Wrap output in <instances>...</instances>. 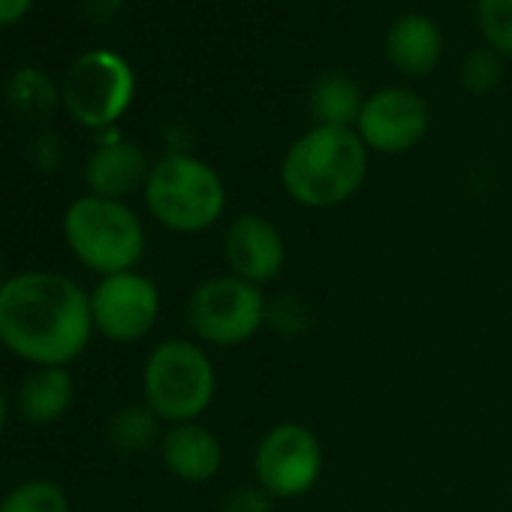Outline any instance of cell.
Wrapping results in <instances>:
<instances>
[{
    "label": "cell",
    "instance_id": "cell-1",
    "mask_svg": "<svg viewBox=\"0 0 512 512\" xmlns=\"http://www.w3.org/2000/svg\"><path fill=\"white\" fill-rule=\"evenodd\" d=\"M94 335L91 293L58 272H22L0 287V344L34 368H67Z\"/></svg>",
    "mask_w": 512,
    "mask_h": 512
},
{
    "label": "cell",
    "instance_id": "cell-2",
    "mask_svg": "<svg viewBox=\"0 0 512 512\" xmlns=\"http://www.w3.org/2000/svg\"><path fill=\"white\" fill-rule=\"evenodd\" d=\"M368 163L371 151L353 127L317 124L284 154L281 184L305 208H335L362 190Z\"/></svg>",
    "mask_w": 512,
    "mask_h": 512
},
{
    "label": "cell",
    "instance_id": "cell-3",
    "mask_svg": "<svg viewBox=\"0 0 512 512\" xmlns=\"http://www.w3.org/2000/svg\"><path fill=\"white\" fill-rule=\"evenodd\" d=\"M64 241L73 256L100 278L133 272L145 256V223L121 199L79 196L64 211Z\"/></svg>",
    "mask_w": 512,
    "mask_h": 512
},
{
    "label": "cell",
    "instance_id": "cell-4",
    "mask_svg": "<svg viewBox=\"0 0 512 512\" xmlns=\"http://www.w3.org/2000/svg\"><path fill=\"white\" fill-rule=\"evenodd\" d=\"M148 214L181 235L211 229L226 211V184L214 166L193 154H166L145 181Z\"/></svg>",
    "mask_w": 512,
    "mask_h": 512
},
{
    "label": "cell",
    "instance_id": "cell-5",
    "mask_svg": "<svg viewBox=\"0 0 512 512\" xmlns=\"http://www.w3.org/2000/svg\"><path fill=\"white\" fill-rule=\"evenodd\" d=\"M142 392L160 422H196L217 395V371L196 341L166 338L145 359Z\"/></svg>",
    "mask_w": 512,
    "mask_h": 512
},
{
    "label": "cell",
    "instance_id": "cell-6",
    "mask_svg": "<svg viewBox=\"0 0 512 512\" xmlns=\"http://www.w3.org/2000/svg\"><path fill=\"white\" fill-rule=\"evenodd\" d=\"M266 311L269 302L260 287L238 275H223L190 293L187 326L202 344L238 347L266 326Z\"/></svg>",
    "mask_w": 512,
    "mask_h": 512
},
{
    "label": "cell",
    "instance_id": "cell-7",
    "mask_svg": "<svg viewBox=\"0 0 512 512\" xmlns=\"http://www.w3.org/2000/svg\"><path fill=\"white\" fill-rule=\"evenodd\" d=\"M61 97L73 121L88 130H109L136 97V73L118 52L94 49L73 61Z\"/></svg>",
    "mask_w": 512,
    "mask_h": 512
},
{
    "label": "cell",
    "instance_id": "cell-8",
    "mask_svg": "<svg viewBox=\"0 0 512 512\" xmlns=\"http://www.w3.org/2000/svg\"><path fill=\"white\" fill-rule=\"evenodd\" d=\"M256 485L272 497H302L323 476V443L302 422L269 428L253 452Z\"/></svg>",
    "mask_w": 512,
    "mask_h": 512
},
{
    "label": "cell",
    "instance_id": "cell-9",
    "mask_svg": "<svg viewBox=\"0 0 512 512\" xmlns=\"http://www.w3.org/2000/svg\"><path fill=\"white\" fill-rule=\"evenodd\" d=\"M91 317L94 332L115 344L142 341L160 317V290L136 269L106 275L91 290Z\"/></svg>",
    "mask_w": 512,
    "mask_h": 512
},
{
    "label": "cell",
    "instance_id": "cell-10",
    "mask_svg": "<svg viewBox=\"0 0 512 512\" xmlns=\"http://www.w3.org/2000/svg\"><path fill=\"white\" fill-rule=\"evenodd\" d=\"M368 151L407 154L428 133V106L413 88H380L365 97L362 115L353 127Z\"/></svg>",
    "mask_w": 512,
    "mask_h": 512
},
{
    "label": "cell",
    "instance_id": "cell-11",
    "mask_svg": "<svg viewBox=\"0 0 512 512\" xmlns=\"http://www.w3.org/2000/svg\"><path fill=\"white\" fill-rule=\"evenodd\" d=\"M223 253L232 275L263 287L287 266V241L263 214H238L223 235Z\"/></svg>",
    "mask_w": 512,
    "mask_h": 512
},
{
    "label": "cell",
    "instance_id": "cell-12",
    "mask_svg": "<svg viewBox=\"0 0 512 512\" xmlns=\"http://www.w3.org/2000/svg\"><path fill=\"white\" fill-rule=\"evenodd\" d=\"M100 133L103 136L85 163V184L94 196L124 202V196L145 190V181L154 163H148V154L142 145L121 139L112 127Z\"/></svg>",
    "mask_w": 512,
    "mask_h": 512
},
{
    "label": "cell",
    "instance_id": "cell-13",
    "mask_svg": "<svg viewBox=\"0 0 512 512\" xmlns=\"http://www.w3.org/2000/svg\"><path fill=\"white\" fill-rule=\"evenodd\" d=\"M163 464L184 482H208L223 464V446L217 434L199 422L172 425L160 440Z\"/></svg>",
    "mask_w": 512,
    "mask_h": 512
},
{
    "label": "cell",
    "instance_id": "cell-14",
    "mask_svg": "<svg viewBox=\"0 0 512 512\" xmlns=\"http://www.w3.org/2000/svg\"><path fill=\"white\" fill-rule=\"evenodd\" d=\"M386 58L404 76H428L443 58V31L425 13H404L386 34Z\"/></svg>",
    "mask_w": 512,
    "mask_h": 512
},
{
    "label": "cell",
    "instance_id": "cell-15",
    "mask_svg": "<svg viewBox=\"0 0 512 512\" xmlns=\"http://www.w3.org/2000/svg\"><path fill=\"white\" fill-rule=\"evenodd\" d=\"M73 398L76 383L67 368H34L19 386V413L31 425H49L64 419Z\"/></svg>",
    "mask_w": 512,
    "mask_h": 512
},
{
    "label": "cell",
    "instance_id": "cell-16",
    "mask_svg": "<svg viewBox=\"0 0 512 512\" xmlns=\"http://www.w3.org/2000/svg\"><path fill=\"white\" fill-rule=\"evenodd\" d=\"M362 106H365V97H362L359 85L344 73H329V76L317 79L311 88V112H314L317 124L356 127Z\"/></svg>",
    "mask_w": 512,
    "mask_h": 512
},
{
    "label": "cell",
    "instance_id": "cell-17",
    "mask_svg": "<svg viewBox=\"0 0 512 512\" xmlns=\"http://www.w3.org/2000/svg\"><path fill=\"white\" fill-rule=\"evenodd\" d=\"M7 97H10V106L25 118H49L55 112L58 100H61L55 82L37 67L16 70L13 79H10Z\"/></svg>",
    "mask_w": 512,
    "mask_h": 512
},
{
    "label": "cell",
    "instance_id": "cell-18",
    "mask_svg": "<svg viewBox=\"0 0 512 512\" xmlns=\"http://www.w3.org/2000/svg\"><path fill=\"white\" fill-rule=\"evenodd\" d=\"M0 512H70V497L55 479L34 476L4 494Z\"/></svg>",
    "mask_w": 512,
    "mask_h": 512
},
{
    "label": "cell",
    "instance_id": "cell-19",
    "mask_svg": "<svg viewBox=\"0 0 512 512\" xmlns=\"http://www.w3.org/2000/svg\"><path fill=\"white\" fill-rule=\"evenodd\" d=\"M160 416L148 404H130L115 413L109 425V437L121 452H142L157 440Z\"/></svg>",
    "mask_w": 512,
    "mask_h": 512
},
{
    "label": "cell",
    "instance_id": "cell-20",
    "mask_svg": "<svg viewBox=\"0 0 512 512\" xmlns=\"http://www.w3.org/2000/svg\"><path fill=\"white\" fill-rule=\"evenodd\" d=\"M476 28L491 52L512 58V0H476Z\"/></svg>",
    "mask_w": 512,
    "mask_h": 512
},
{
    "label": "cell",
    "instance_id": "cell-21",
    "mask_svg": "<svg viewBox=\"0 0 512 512\" xmlns=\"http://www.w3.org/2000/svg\"><path fill=\"white\" fill-rule=\"evenodd\" d=\"M503 79V58L491 49L473 52L461 67V85L467 94H491Z\"/></svg>",
    "mask_w": 512,
    "mask_h": 512
},
{
    "label": "cell",
    "instance_id": "cell-22",
    "mask_svg": "<svg viewBox=\"0 0 512 512\" xmlns=\"http://www.w3.org/2000/svg\"><path fill=\"white\" fill-rule=\"evenodd\" d=\"M266 323L284 335V338H299L311 329L314 323V311L308 308L305 299L299 296H281L275 302H269V311H266Z\"/></svg>",
    "mask_w": 512,
    "mask_h": 512
},
{
    "label": "cell",
    "instance_id": "cell-23",
    "mask_svg": "<svg viewBox=\"0 0 512 512\" xmlns=\"http://www.w3.org/2000/svg\"><path fill=\"white\" fill-rule=\"evenodd\" d=\"M223 512H272V494L263 491L260 485L235 488V491L226 497Z\"/></svg>",
    "mask_w": 512,
    "mask_h": 512
},
{
    "label": "cell",
    "instance_id": "cell-24",
    "mask_svg": "<svg viewBox=\"0 0 512 512\" xmlns=\"http://www.w3.org/2000/svg\"><path fill=\"white\" fill-rule=\"evenodd\" d=\"M61 157H64V145H61V139L55 133H46V136H40L34 142V160H37L40 169H46V172L58 169Z\"/></svg>",
    "mask_w": 512,
    "mask_h": 512
},
{
    "label": "cell",
    "instance_id": "cell-25",
    "mask_svg": "<svg viewBox=\"0 0 512 512\" xmlns=\"http://www.w3.org/2000/svg\"><path fill=\"white\" fill-rule=\"evenodd\" d=\"M34 7V0H0V28L19 25Z\"/></svg>",
    "mask_w": 512,
    "mask_h": 512
},
{
    "label": "cell",
    "instance_id": "cell-26",
    "mask_svg": "<svg viewBox=\"0 0 512 512\" xmlns=\"http://www.w3.org/2000/svg\"><path fill=\"white\" fill-rule=\"evenodd\" d=\"M7 413H10V410H7V395L0 392V431L7 428Z\"/></svg>",
    "mask_w": 512,
    "mask_h": 512
},
{
    "label": "cell",
    "instance_id": "cell-27",
    "mask_svg": "<svg viewBox=\"0 0 512 512\" xmlns=\"http://www.w3.org/2000/svg\"><path fill=\"white\" fill-rule=\"evenodd\" d=\"M7 281H4V263H0V287H4Z\"/></svg>",
    "mask_w": 512,
    "mask_h": 512
}]
</instances>
